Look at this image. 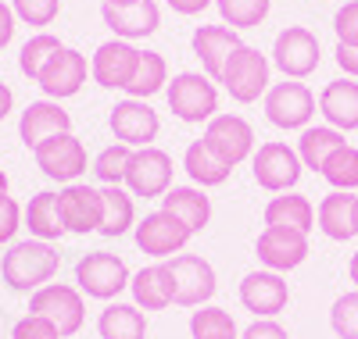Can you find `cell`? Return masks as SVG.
<instances>
[{
    "label": "cell",
    "instance_id": "cell-43",
    "mask_svg": "<svg viewBox=\"0 0 358 339\" xmlns=\"http://www.w3.org/2000/svg\"><path fill=\"white\" fill-rule=\"evenodd\" d=\"M22 229V204L15 197H0V246L11 243Z\"/></svg>",
    "mask_w": 358,
    "mask_h": 339
},
{
    "label": "cell",
    "instance_id": "cell-30",
    "mask_svg": "<svg viewBox=\"0 0 358 339\" xmlns=\"http://www.w3.org/2000/svg\"><path fill=\"white\" fill-rule=\"evenodd\" d=\"M101 339H143L147 336V315L136 303H108L97 318Z\"/></svg>",
    "mask_w": 358,
    "mask_h": 339
},
{
    "label": "cell",
    "instance_id": "cell-20",
    "mask_svg": "<svg viewBox=\"0 0 358 339\" xmlns=\"http://www.w3.org/2000/svg\"><path fill=\"white\" fill-rule=\"evenodd\" d=\"M57 133H72V114L57 104V100H33L22 118H18V140L29 146V150H36L43 140L57 136Z\"/></svg>",
    "mask_w": 358,
    "mask_h": 339
},
{
    "label": "cell",
    "instance_id": "cell-38",
    "mask_svg": "<svg viewBox=\"0 0 358 339\" xmlns=\"http://www.w3.org/2000/svg\"><path fill=\"white\" fill-rule=\"evenodd\" d=\"M129 161H133V146H126V143H111V146H104L97 158H94V175L104 182V186H122Z\"/></svg>",
    "mask_w": 358,
    "mask_h": 339
},
{
    "label": "cell",
    "instance_id": "cell-11",
    "mask_svg": "<svg viewBox=\"0 0 358 339\" xmlns=\"http://www.w3.org/2000/svg\"><path fill=\"white\" fill-rule=\"evenodd\" d=\"M172 158L162 146H140L126 168V190L143 200H162L172 190Z\"/></svg>",
    "mask_w": 358,
    "mask_h": 339
},
{
    "label": "cell",
    "instance_id": "cell-26",
    "mask_svg": "<svg viewBox=\"0 0 358 339\" xmlns=\"http://www.w3.org/2000/svg\"><path fill=\"white\" fill-rule=\"evenodd\" d=\"M315 225L322 229L326 239H334V243L355 239V193L334 190L330 197H322L319 207H315Z\"/></svg>",
    "mask_w": 358,
    "mask_h": 339
},
{
    "label": "cell",
    "instance_id": "cell-13",
    "mask_svg": "<svg viewBox=\"0 0 358 339\" xmlns=\"http://www.w3.org/2000/svg\"><path fill=\"white\" fill-rule=\"evenodd\" d=\"M33 158H36V168L54 179V182H79V175L86 172V146L76 133H57L50 140H43L36 150H33Z\"/></svg>",
    "mask_w": 358,
    "mask_h": 339
},
{
    "label": "cell",
    "instance_id": "cell-34",
    "mask_svg": "<svg viewBox=\"0 0 358 339\" xmlns=\"http://www.w3.org/2000/svg\"><path fill=\"white\" fill-rule=\"evenodd\" d=\"M62 50H65V43L57 40V36H50V33L29 36V40L22 43V50H18V68H22V75H25L29 82H40L43 68L50 65V57L62 54Z\"/></svg>",
    "mask_w": 358,
    "mask_h": 339
},
{
    "label": "cell",
    "instance_id": "cell-1",
    "mask_svg": "<svg viewBox=\"0 0 358 339\" xmlns=\"http://www.w3.org/2000/svg\"><path fill=\"white\" fill-rule=\"evenodd\" d=\"M57 268H62V254H57L50 243H43V239L11 243L4 261H0V275H4V282L15 293H29V296H33L36 289H43L57 275Z\"/></svg>",
    "mask_w": 358,
    "mask_h": 339
},
{
    "label": "cell",
    "instance_id": "cell-5",
    "mask_svg": "<svg viewBox=\"0 0 358 339\" xmlns=\"http://www.w3.org/2000/svg\"><path fill=\"white\" fill-rule=\"evenodd\" d=\"M129 282H133L129 264L118 254L94 250V254L79 257V264H76V286H79V293L94 296V300H115L122 289H129Z\"/></svg>",
    "mask_w": 358,
    "mask_h": 339
},
{
    "label": "cell",
    "instance_id": "cell-42",
    "mask_svg": "<svg viewBox=\"0 0 358 339\" xmlns=\"http://www.w3.org/2000/svg\"><path fill=\"white\" fill-rule=\"evenodd\" d=\"M11 339H62V332H57L47 318H40V315H25L11 329Z\"/></svg>",
    "mask_w": 358,
    "mask_h": 339
},
{
    "label": "cell",
    "instance_id": "cell-19",
    "mask_svg": "<svg viewBox=\"0 0 358 339\" xmlns=\"http://www.w3.org/2000/svg\"><path fill=\"white\" fill-rule=\"evenodd\" d=\"M86 75H90L86 54L65 47L62 54H54V57H50V65L43 68V75H40L36 86L47 93V100H69V97H76L79 89H83Z\"/></svg>",
    "mask_w": 358,
    "mask_h": 339
},
{
    "label": "cell",
    "instance_id": "cell-50",
    "mask_svg": "<svg viewBox=\"0 0 358 339\" xmlns=\"http://www.w3.org/2000/svg\"><path fill=\"white\" fill-rule=\"evenodd\" d=\"M104 4H115V8H129V4H140V0H104Z\"/></svg>",
    "mask_w": 358,
    "mask_h": 339
},
{
    "label": "cell",
    "instance_id": "cell-8",
    "mask_svg": "<svg viewBox=\"0 0 358 339\" xmlns=\"http://www.w3.org/2000/svg\"><path fill=\"white\" fill-rule=\"evenodd\" d=\"M251 168H255V182L268 193H290L297 182H301V158H297V150L273 140V143H262L251 158Z\"/></svg>",
    "mask_w": 358,
    "mask_h": 339
},
{
    "label": "cell",
    "instance_id": "cell-12",
    "mask_svg": "<svg viewBox=\"0 0 358 339\" xmlns=\"http://www.w3.org/2000/svg\"><path fill=\"white\" fill-rule=\"evenodd\" d=\"M201 140L229 168H236L241 161L255 158V129H251V121L241 118V114H215L204 126V136Z\"/></svg>",
    "mask_w": 358,
    "mask_h": 339
},
{
    "label": "cell",
    "instance_id": "cell-23",
    "mask_svg": "<svg viewBox=\"0 0 358 339\" xmlns=\"http://www.w3.org/2000/svg\"><path fill=\"white\" fill-rule=\"evenodd\" d=\"M319 114L326 118V126H334L337 133H355L358 129V82L337 79L330 86H322Z\"/></svg>",
    "mask_w": 358,
    "mask_h": 339
},
{
    "label": "cell",
    "instance_id": "cell-9",
    "mask_svg": "<svg viewBox=\"0 0 358 339\" xmlns=\"http://www.w3.org/2000/svg\"><path fill=\"white\" fill-rule=\"evenodd\" d=\"M190 229L176 218V214L169 211H151V214H143V218L136 222L133 229V239L136 246L147 254V257H158V261H169L176 254H183L187 250V243H190Z\"/></svg>",
    "mask_w": 358,
    "mask_h": 339
},
{
    "label": "cell",
    "instance_id": "cell-45",
    "mask_svg": "<svg viewBox=\"0 0 358 339\" xmlns=\"http://www.w3.org/2000/svg\"><path fill=\"white\" fill-rule=\"evenodd\" d=\"M337 68L344 72V75H351V79H358V47H344V43H337Z\"/></svg>",
    "mask_w": 358,
    "mask_h": 339
},
{
    "label": "cell",
    "instance_id": "cell-51",
    "mask_svg": "<svg viewBox=\"0 0 358 339\" xmlns=\"http://www.w3.org/2000/svg\"><path fill=\"white\" fill-rule=\"evenodd\" d=\"M0 197H8V175H4V168H0Z\"/></svg>",
    "mask_w": 358,
    "mask_h": 339
},
{
    "label": "cell",
    "instance_id": "cell-31",
    "mask_svg": "<svg viewBox=\"0 0 358 339\" xmlns=\"http://www.w3.org/2000/svg\"><path fill=\"white\" fill-rule=\"evenodd\" d=\"M183 168L187 175L194 179V186L201 190H212V186H222V182L233 175V168L226 161H219L212 150H208L204 140H194L187 150H183Z\"/></svg>",
    "mask_w": 358,
    "mask_h": 339
},
{
    "label": "cell",
    "instance_id": "cell-4",
    "mask_svg": "<svg viewBox=\"0 0 358 339\" xmlns=\"http://www.w3.org/2000/svg\"><path fill=\"white\" fill-rule=\"evenodd\" d=\"M29 315H40L47 318L62 339L76 336L86 322V303H83V293L79 286H69V282H47L43 289H36L29 296Z\"/></svg>",
    "mask_w": 358,
    "mask_h": 339
},
{
    "label": "cell",
    "instance_id": "cell-33",
    "mask_svg": "<svg viewBox=\"0 0 358 339\" xmlns=\"http://www.w3.org/2000/svg\"><path fill=\"white\" fill-rule=\"evenodd\" d=\"M165 82H169L165 57H162L158 50H143V54H140V65H136V75H133V82L126 86V93H129L133 100H147V97L162 93Z\"/></svg>",
    "mask_w": 358,
    "mask_h": 339
},
{
    "label": "cell",
    "instance_id": "cell-39",
    "mask_svg": "<svg viewBox=\"0 0 358 339\" xmlns=\"http://www.w3.org/2000/svg\"><path fill=\"white\" fill-rule=\"evenodd\" d=\"M330 329L337 332V339H358V289H351V293L334 300Z\"/></svg>",
    "mask_w": 358,
    "mask_h": 339
},
{
    "label": "cell",
    "instance_id": "cell-41",
    "mask_svg": "<svg viewBox=\"0 0 358 339\" xmlns=\"http://www.w3.org/2000/svg\"><path fill=\"white\" fill-rule=\"evenodd\" d=\"M334 33H337V43L358 47V0H348V4L334 15Z\"/></svg>",
    "mask_w": 358,
    "mask_h": 339
},
{
    "label": "cell",
    "instance_id": "cell-15",
    "mask_svg": "<svg viewBox=\"0 0 358 339\" xmlns=\"http://www.w3.org/2000/svg\"><path fill=\"white\" fill-rule=\"evenodd\" d=\"M255 254H258V261L268 271H280V275L294 271V268H301L305 257H308V236L297 232V229H287V225H265L258 232Z\"/></svg>",
    "mask_w": 358,
    "mask_h": 339
},
{
    "label": "cell",
    "instance_id": "cell-22",
    "mask_svg": "<svg viewBox=\"0 0 358 339\" xmlns=\"http://www.w3.org/2000/svg\"><path fill=\"white\" fill-rule=\"evenodd\" d=\"M101 18L115 33V40H129V43L143 40V36H155L162 25V11L155 0H140V4H129V8L101 4Z\"/></svg>",
    "mask_w": 358,
    "mask_h": 339
},
{
    "label": "cell",
    "instance_id": "cell-16",
    "mask_svg": "<svg viewBox=\"0 0 358 339\" xmlns=\"http://www.w3.org/2000/svg\"><path fill=\"white\" fill-rule=\"evenodd\" d=\"M140 54L129 40H108L94 50L90 57V75H94L97 86L104 89H126L136 75V65H140Z\"/></svg>",
    "mask_w": 358,
    "mask_h": 339
},
{
    "label": "cell",
    "instance_id": "cell-21",
    "mask_svg": "<svg viewBox=\"0 0 358 339\" xmlns=\"http://www.w3.org/2000/svg\"><path fill=\"white\" fill-rule=\"evenodd\" d=\"M241 43H244L241 33H236V29H229V25H201V29H194V36H190L194 57L201 61L204 75L212 79V82H219L222 65H226L229 54L241 47Z\"/></svg>",
    "mask_w": 358,
    "mask_h": 339
},
{
    "label": "cell",
    "instance_id": "cell-40",
    "mask_svg": "<svg viewBox=\"0 0 358 339\" xmlns=\"http://www.w3.org/2000/svg\"><path fill=\"white\" fill-rule=\"evenodd\" d=\"M11 11H15L18 22L33 25V29H43L62 15V0H11Z\"/></svg>",
    "mask_w": 358,
    "mask_h": 339
},
{
    "label": "cell",
    "instance_id": "cell-10",
    "mask_svg": "<svg viewBox=\"0 0 358 339\" xmlns=\"http://www.w3.org/2000/svg\"><path fill=\"white\" fill-rule=\"evenodd\" d=\"M322 61V47H319V36L305 25H287L283 33L276 36L273 43V65L287 75V79H308Z\"/></svg>",
    "mask_w": 358,
    "mask_h": 339
},
{
    "label": "cell",
    "instance_id": "cell-37",
    "mask_svg": "<svg viewBox=\"0 0 358 339\" xmlns=\"http://www.w3.org/2000/svg\"><path fill=\"white\" fill-rule=\"evenodd\" d=\"M215 8L222 15V25L229 29H255L268 18L273 0H215Z\"/></svg>",
    "mask_w": 358,
    "mask_h": 339
},
{
    "label": "cell",
    "instance_id": "cell-17",
    "mask_svg": "<svg viewBox=\"0 0 358 339\" xmlns=\"http://www.w3.org/2000/svg\"><path fill=\"white\" fill-rule=\"evenodd\" d=\"M62 200V218H65V232L86 236V232H97L101 218H104V197L97 186L90 182H69V186L57 193Z\"/></svg>",
    "mask_w": 358,
    "mask_h": 339
},
{
    "label": "cell",
    "instance_id": "cell-49",
    "mask_svg": "<svg viewBox=\"0 0 358 339\" xmlns=\"http://www.w3.org/2000/svg\"><path fill=\"white\" fill-rule=\"evenodd\" d=\"M348 275H351V282H355V289H358V250H355L351 261H348Z\"/></svg>",
    "mask_w": 358,
    "mask_h": 339
},
{
    "label": "cell",
    "instance_id": "cell-14",
    "mask_svg": "<svg viewBox=\"0 0 358 339\" xmlns=\"http://www.w3.org/2000/svg\"><path fill=\"white\" fill-rule=\"evenodd\" d=\"M108 126H111V133H115L118 143L140 150V146H155V140L162 133V118H158V111L147 104V100L126 97V100H118L111 107Z\"/></svg>",
    "mask_w": 358,
    "mask_h": 339
},
{
    "label": "cell",
    "instance_id": "cell-48",
    "mask_svg": "<svg viewBox=\"0 0 358 339\" xmlns=\"http://www.w3.org/2000/svg\"><path fill=\"white\" fill-rule=\"evenodd\" d=\"M11 111H15V93H11L8 82H0V121H4Z\"/></svg>",
    "mask_w": 358,
    "mask_h": 339
},
{
    "label": "cell",
    "instance_id": "cell-35",
    "mask_svg": "<svg viewBox=\"0 0 358 339\" xmlns=\"http://www.w3.org/2000/svg\"><path fill=\"white\" fill-rule=\"evenodd\" d=\"M190 336L194 339H241L233 315L222 311V307H212V303L197 307L190 315Z\"/></svg>",
    "mask_w": 358,
    "mask_h": 339
},
{
    "label": "cell",
    "instance_id": "cell-6",
    "mask_svg": "<svg viewBox=\"0 0 358 339\" xmlns=\"http://www.w3.org/2000/svg\"><path fill=\"white\" fill-rule=\"evenodd\" d=\"M172 271V303L179 307H204L215 296V268L208 264L201 254H176L165 261Z\"/></svg>",
    "mask_w": 358,
    "mask_h": 339
},
{
    "label": "cell",
    "instance_id": "cell-36",
    "mask_svg": "<svg viewBox=\"0 0 358 339\" xmlns=\"http://www.w3.org/2000/svg\"><path fill=\"white\" fill-rule=\"evenodd\" d=\"M319 175L330 182L334 190H341V193H355V190H358V146L348 143V146H341L337 153H330Z\"/></svg>",
    "mask_w": 358,
    "mask_h": 339
},
{
    "label": "cell",
    "instance_id": "cell-25",
    "mask_svg": "<svg viewBox=\"0 0 358 339\" xmlns=\"http://www.w3.org/2000/svg\"><path fill=\"white\" fill-rule=\"evenodd\" d=\"M129 293H133V303L140 311H165V307H172V271H169V264L158 261V264L140 268L129 282Z\"/></svg>",
    "mask_w": 358,
    "mask_h": 339
},
{
    "label": "cell",
    "instance_id": "cell-7",
    "mask_svg": "<svg viewBox=\"0 0 358 339\" xmlns=\"http://www.w3.org/2000/svg\"><path fill=\"white\" fill-rule=\"evenodd\" d=\"M265 118L273 121L276 129H308V121L315 118V93L297 82V79H287V82H273L265 93Z\"/></svg>",
    "mask_w": 358,
    "mask_h": 339
},
{
    "label": "cell",
    "instance_id": "cell-46",
    "mask_svg": "<svg viewBox=\"0 0 358 339\" xmlns=\"http://www.w3.org/2000/svg\"><path fill=\"white\" fill-rule=\"evenodd\" d=\"M15 11H11V4H4V0H0V50H4L11 40H15Z\"/></svg>",
    "mask_w": 358,
    "mask_h": 339
},
{
    "label": "cell",
    "instance_id": "cell-44",
    "mask_svg": "<svg viewBox=\"0 0 358 339\" xmlns=\"http://www.w3.org/2000/svg\"><path fill=\"white\" fill-rule=\"evenodd\" d=\"M241 339H290V336H287V329H283L276 318H255V322L241 332Z\"/></svg>",
    "mask_w": 358,
    "mask_h": 339
},
{
    "label": "cell",
    "instance_id": "cell-27",
    "mask_svg": "<svg viewBox=\"0 0 358 339\" xmlns=\"http://www.w3.org/2000/svg\"><path fill=\"white\" fill-rule=\"evenodd\" d=\"M162 211L176 214L190 232H201L212 222V200L201 186H172L165 197H162Z\"/></svg>",
    "mask_w": 358,
    "mask_h": 339
},
{
    "label": "cell",
    "instance_id": "cell-3",
    "mask_svg": "<svg viewBox=\"0 0 358 339\" xmlns=\"http://www.w3.org/2000/svg\"><path fill=\"white\" fill-rule=\"evenodd\" d=\"M165 97H169V111L179 121H187V126H201V121L208 126L219 111V89L201 72L172 75V82L165 86Z\"/></svg>",
    "mask_w": 358,
    "mask_h": 339
},
{
    "label": "cell",
    "instance_id": "cell-28",
    "mask_svg": "<svg viewBox=\"0 0 358 339\" xmlns=\"http://www.w3.org/2000/svg\"><path fill=\"white\" fill-rule=\"evenodd\" d=\"M265 225H287L308 236L315 229V207L305 193H280L265 204Z\"/></svg>",
    "mask_w": 358,
    "mask_h": 339
},
{
    "label": "cell",
    "instance_id": "cell-47",
    "mask_svg": "<svg viewBox=\"0 0 358 339\" xmlns=\"http://www.w3.org/2000/svg\"><path fill=\"white\" fill-rule=\"evenodd\" d=\"M165 4H169L176 15H201L204 8H212L215 0H165Z\"/></svg>",
    "mask_w": 358,
    "mask_h": 339
},
{
    "label": "cell",
    "instance_id": "cell-29",
    "mask_svg": "<svg viewBox=\"0 0 358 339\" xmlns=\"http://www.w3.org/2000/svg\"><path fill=\"white\" fill-rule=\"evenodd\" d=\"M341 146H348V140H344V133H337L334 126H308V129H301L294 150H297V158H301L305 168L322 172L326 158H330V153H337Z\"/></svg>",
    "mask_w": 358,
    "mask_h": 339
},
{
    "label": "cell",
    "instance_id": "cell-32",
    "mask_svg": "<svg viewBox=\"0 0 358 339\" xmlns=\"http://www.w3.org/2000/svg\"><path fill=\"white\" fill-rule=\"evenodd\" d=\"M101 197H104V218H101V229H97L101 236L118 239V236H126L129 229H136V204H133L129 190L104 186Z\"/></svg>",
    "mask_w": 358,
    "mask_h": 339
},
{
    "label": "cell",
    "instance_id": "cell-2",
    "mask_svg": "<svg viewBox=\"0 0 358 339\" xmlns=\"http://www.w3.org/2000/svg\"><path fill=\"white\" fill-rule=\"evenodd\" d=\"M268 72H273V61H268L258 47L241 43L222 65L219 82L236 104H255L258 97L268 93Z\"/></svg>",
    "mask_w": 358,
    "mask_h": 339
},
{
    "label": "cell",
    "instance_id": "cell-18",
    "mask_svg": "<svg viewBox=\"0 0 358 339\" xmlns=\"http://www.w3.org/2000/svg\"><path fill=\"white\" fill-rule=\"evenodd\" d=\"M290 300V286L280 271H251L244 275V282H241V303L248 307V311L255 318H276L283 307Z\"/></svg>",
    "mask_w": 358,
    "mask_h": 339
},
{
    "label": "cell",
    "instance_id": "cell-24",
    "mask_svg": "<svg viewBox=\"0 0 358 339\" xmlns=\"http://www.w3.org/2000/svg\"><path fill=\"white\" fill-rule=\"evenodd\" d=\"M22 222L33 239L54 243L65 236V218H62V200L54 190H43L36 197H29V204L22 207Z\"/></svg>",
    "mask_w": 358,
    "mask_h": 339
},
{
    "label": "cell",
    "instance_id": "cell-52",
    "mask_svg": "<svg viewBox=\"0 0 358 339\" xmlns=\"http://www.w3.org/2000/svg\"><path fill=\"white\" fill-rule=\"evenodd\" d=\"M355 236H358V193H355Z\"/></svg>",
    "mask_w": 358,
    "mask_h": 339
}]
</instances>
